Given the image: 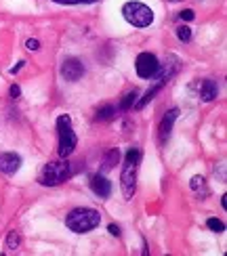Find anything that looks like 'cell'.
Instances as JSON below:
<instances>
[{
	"mask_svg": "<svg viewBox=\"0 0 227 256\" xmlns=\"http://www.w3.org/2000/svg\"><path fill=\"white\" fill-rule=\"evenodd\" d=\"M99 220H101V216H99V212L97 210H93V208H76L68 214L66 225L74 233H89L91 229L99 227Z\"/></svg>",
	"mask_w": 227,
	"mask_h": 256,
	"instance_id": "obj_1",
	"label": "cell"
},
{
	"mask_svg": "<svg viewBox=\"0 0 227 256\" xmlns=\"http://www.w3.org/2000/svg\"><path fill=\"white\" fill-rule=\"evenodd\" d=\"M141 152L139 149H128L124 156V166H122V196L126 200H133L135 189H137V168Z\"/></svg>",
	"mask_w": 227,
	"mask_h": 256,
	"instance_id": "obj_2",
	"label": "cell"
},
{
	"mask_svg": "<svg viewBox=\"0 0 227 256\" xmlns=\"http://www.w3.org/2000/svg\"><path fill=\"white\" fill-rule=\"evenodd\" d=\"M122 15L128 24L135 28H147V26H151V21H154L151 8L143 2H126L122 6Z\"/></svg>",
	"mask_w": 227,
	"mask_h": 256,
	"instance_id": "obj_3",
	"label": "cell"
},
{
	"mask_svg": "<svg viewBox=\"0 0 227 256\" xmlns=\"http://www.w3.org/2000/svg\"><path fill=\"white\" fill-rule=\"evenodd\" d=\"M57 134H59V156L68 158L70 154H74L76 143H78V138H76V134L72 130L70 116H61L57 120Z\"/></svg>",
	"mask_w": 227,
	"mask_h": 256,
	"instance_id": "obj_4",
	"label": "cell"
},
{
	"mask_svg": "<svg viewBox=\"0 0 227 256\" xmlns=\"http://www.w3.org/2000/svg\"><path fill=\"white\" fill-rule=\"evenodd\" d=\"M68 176H70L68 162H51L42 168L38 180H40V185H45V187H55V185H61Z\"/></svg>",
	"mask_w": 227,
	"mask_h": 256,
	"instance_id": "obj_5",
	"label": "cell"
},
{
	"mask_svg": "<svg viewBox=\"0 0 227 256\" xmlns=\"http://www.w3.org/2000/svg\"><path fill=\"white\" fill-rule=\"evenodd\" d=\"M158 66H160V61L156 59V55H151V52H141V55L137 57V63H135L137 76L139 78H154L156 72H158Z\"/></svg>",
	"mask_w": 227,
	"mask_h": 256,
	"instance_id": "obj_6",
	"label": "cell"
},
{
	"mask_svg": "<svg viewBox=\"0 0 227 256\" xmlns=\"http://www.w3.org/2000/svg\"><path fill=\"white\" fill-rule=\"evenodd\" d=\"M61 76L66 78L68 82L80 80V78L84 76V66H82V61H78V59H66V61H63V66H61Z\"/></svg>",
	"mask_w": 227,
	"mask_h": 256,
	"instance_id": "obj_7",
	"label": "cell"
},
{
	"mask_svg": "<svg viewBox=\"0 0 227 256\" xmlns=\"http://www.w3.org/2000/svg\"><path fill=\"white\" fill-rule=\"evenodd\" d=\"M179 70V63H177V57L175 55H170L164 63H160L158 66V72H156V78H158V84L160 86H164V84L175 76V72Z\"/></svg>",
	"mask_w": 227,
	"mask_h": 256,
	"instance_id": "obj_8",
	"label": "cell"
},
{
	"mask_svg": "<svg viewBox=\"0 0 227 256\" xmlns=\"http://www.w3.org/2000/svg\"><path fill=\"white\" fill-rule=\"evenodd\" d=\"M179 118V110H170L164 118H162L160 122V130H158V138H160V143L164 145L168 141V136H170V130H172V124H175V120Z\"/></svg>",
	"mask_w": 227,
	"mask_h": 256,
	"instance_id": "obj_9",
	"label": "cell"
},
{
	"mask_svg": "<svg viewBox=\"0 0 227 256\" xmlns=\"http://www.w3.org/2000/svg\"><path fill=\"white\" fill-rule=\"evenodd\" d=\"M21 168V158L17 154H0V172L15 174Z\"/></svg>",
	"mask_w": 227,
	"mask_h": 256,
	"instance_id": "obj_10",
	"label": "cell"
},
{
	"mask_svg": "<svg viewBox=\"0 0 227 256\" xmlns=\"http://www.w3.org/2000/svg\"><path fill=\"white\" fill-rule=\"evenodd\" d=\"M91 189H93L99 198H110V194H112V183H110V180H107L103 174H95L93 180H91Z\"/></svg>",
	"mask_w": 227,
	"mask_h": 256,
	"instance_id": "obj_11",
	"label": "cell"
},
{
	"mask_svg": "<svg viewBox=\"0 0 227 256\" xmlns=\"http://www.w3.org/2000/svg\"><path fill=\"white\" fill-rule=\"evenodd\" d=\"M217 92H219V88H217V84H214L212 80H204L200 84V97L204 101H214L217 99Z\"/></svg>",
	"mask_w": 227,
	"mask_h": 256,
	"instance_id": "obj_12",
	"label": "cell"
},
{
	"mask_svg": "<svg viewBox=\"0 0 227 256\" xmlns=\"http://www.w3.org/2000/svg\"><path fill=\"white\" fill-rule=\"evenodd\" d=\"M118 160H120V152H118V149L107 152L105 158H103V164H101V172H110V170L118 164Z\"/></svg>",
	"mask_w": 227,
	"mask_h": 256,
	"instance_id": "obj_13",
	"label": "cell"
},
{
	"mask_svg": "<svg viewBox=\"0 0 227 256\" xmlns=\"http://www.w3.org/2000/svg\"><path fill=\"white\" fill-rule=\"evenodd\" d=\"M114 116H116V108H112V105H103V108L97 110L95 118L99 120V122H107V120H112Z\"/></svg>",
	"mask_w": 227,
	"mask_h": 256,
	"instance_id": "obj_14",
	"label": "cell"
},
{
	"mask_svg": "<svg viewBox=\"0 0 227 256\" xmlns=\"http://www.w3.org/2000/svg\"><path fill=\"white\" fill-rule=\"evenodd\" d=\"M19 246H21V236H19L17 231H11L9 236H7V248L13 252V250H17Z\"/></svg>",
	"mask_w": 227,
	"mask_h": 256,
	"instance_id": "obj_15",
	"label": "cell"
},
{
	"mask_svg": "<svg viewBox=\"0 0 227 256\" xmlns=\"http://www.w3.org/2000/svg\"><path fill=\"white\" fill-rule=\"evenodd\" d=\"M177 38H179L181 42H189V40H191V30H189L187 26H179V28H177Z\"/></svg>",
	"mask_w": 227,
	"mask_h": 256,
	"instance_id": "obj_16",
	"label": "cell"
},
{
	"mask_svg": "<svg viewBox=\"0 0 227 256\" xmlns=\"http://www.w3.org/2000/svg\"><path fill=\"white\" fill-rule=\"evenodd\" d=\"M206 225H208V229L214 231V233H223V231H225V225H223L219 218H208Z\"/></svg>",
	"mask_w": 227,
	"mask_h": 256,
	"instance_id": "obj_17",
	"label": "cell"
},
{
	"mask_svg": "<svg viewBox=\"0 0 227 256\" xmlns=\"http://www.w3.org/2000/svg\"><path fill=\"white\" fill-rule=\"evenodd\" d=\"M135 101H137V90H133V92H128V94H126V97L122 99V103H120V108H122V110H128Z\"/></svg>",
	"mask_w": 227,
	"mask_h": 256,
	"instance_id": "obj_18",
	"label": "cell"
},
{
	"mask_svg": "<svg viewBox=\"0 0 227 256\" xmlns=\"http://www.w3.org/2000/svg\"><path fill=\"white\" fill-rule=\"evenodd\" d=\"M57 4H91V2H97V0H55Z\"/></svg>",
	"mask_w": 227,
	"mask_h": 256,
	"instance_id": "obj_19",
	"label": "cell"
},
{
	"mask_svg": "<svg viewBox=\"0 0 227 256\" xmlns=\"http://www.w3.org/2000/svg\"><path fill=\"white\" fill-rule=\"evenodd\" d=\"M191 189H193V191L204 189V178H202V176H193V178H191Z\"/></svg>",
	"mask_w": 227,
	"mask_h": 256,
	"instance_id": "obj_20",
	"label": "cell"
},
{
	"mask_svg": "<svg viewBox=\"0 0 227 256\" xmlns=\"http://www.w3.org/2000/svg\"><path fill=\"white\" fill-rule=\"evenodd\" d=\"M26 46H28L30 50H38V48H40V42H38V40H28Z\"/></svg>",
	"mask_w": 227,
	"mask_h": 256,
	"instance_id": "obj_21",
	"label": "cell"
},
{
	"mask_svg": "<svg viewBox=\"0 0 227 256\" xmlns=\"http://www.w3.org/2000/svg\"><path fill=\"white\" fill-rule=\"evenodd\" d=\"M181 19L191 21V19H193V10H191V8H185V10H183V13H181Z\"/></svg>",
	"mask_w": 227,
	"mask_h": 256,
	"instance_id": "obj_22",
	"label": "cell"
},
{
	"mask_svg": "<svg viewBox=\"0 0 227 256\" xmlns=\"http://www.w3.org/2000/svg\"><path fill=\"white\" fill-rule=\"evenodd\" d=\"M19 94H21V88L17 86V84H13V86H11V97H13V99H17Z\"/></svg>",
	"mask_w": 227,
	"mask_h": 256,
	"instance_id": "obj_23",
	"label": "cell"
},
{
	"mask_svg": "<svg viewBox=\"0 0 227 256\" xmlns=\"http://www.w3.org/2000/svg\"><path fill=\"white\" fill-rule=\"evenodd\" d=\"M110 233H112V236H116V238H118V236H120V229H118L116 225H110Z\"/></svg>",
	"mask_w": 227,
	"mask_h": 256,
	"instance_id": "obj_24",
	"label": "cell"
},
{
	"mask_svg": "<svg viewBox=\"0 0 227 256\" xmlns=\"http://www.w3.org/2000/svg\"><path fill=\"white\" fill-rule=\"evenodd\" d=\"M168 2H181V0H168Z\"/></svg>",
	"mask_w": 227,
	"mask_h": 256,
	"instance_id": "obj_25",
	"label": "cell"
}]
</instances>
